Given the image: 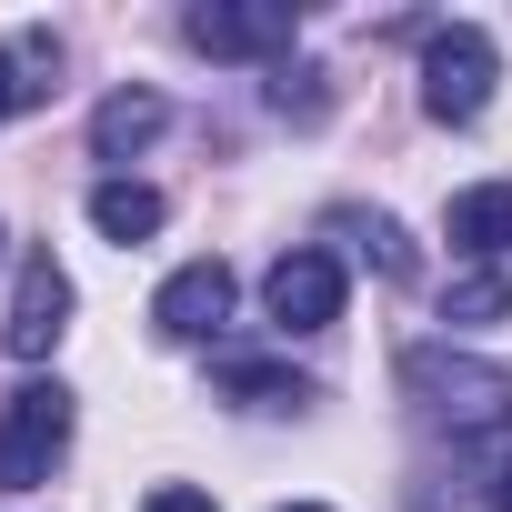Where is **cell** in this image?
<instances>
[{"label":"cell","mask_w":512,"mask_h":512,"mask_svg":"<svg viewBox=\"0 0 512 512\" xmlns=\"http://www.w3.org/2000/svg\"><path fill=\"white\" fill-rule=\"evenodd\" d=\"M402 392H412V412H422L432 432H452V442L512 432V372H502V362H472V352H452V342H412V352H402Z\"/></svg>","instance_id":"cell-1"},{"label":"cell","mask_w":512,"mask_h":512,"mask_svg":"<svg viewBox=\"0 0 512 512\" xmlns=\"http://www.w3.org/2000/svg\"><path fill=\"white\" fill-rule=\"evenodd\" d=\"M71 452V392L61 382H21L0 402V492H41Z\"/></svg>","instance_id":"cell-2"},{"label":"cell","mask_w":512,"mask_h":512,"mask_svg":"<svg viewBox=\"0 0 512 512\" xmlns=\"http://www.w3.org/2000/svg\"><path fill=\"white\" fill-rule=\"evenodd\" d=\"M492 71H502V51H492V31L482 21H452V31H432L422 41V111L432 121H482V101H492Z\"/></svg>","instance_id":"cell-3"},{"label":"cell","mask_w":512,"mask_h":512,"mask_svg":"<svg viewBox=\"0 0 512 512\" xmlns=\"http://www.w3.org/2000/svg\"><path fill=\"white\" fill-rule=\"evenodd\" d=\"M292 0H201V11H181V41L211 51V61H272L292 51Z\"/></svg>","instance_id":"cell-4"},{"label":"cell","mask_w":512,"mask_h":512,"mask_svg":"<svg viewBox=\"0 0 512 512\" xmlns=\"http://www.w3.org/2000/svg\"><path fill=\"white\" fill-rule=\"evenodd\" d=\"M262 312L282 322V332H332L342 322V262H332V251H282V262L262 272Z\"/></svg>","instance_id":"cell-5"},{"label":"cell","mask_w":512,"mask_h":512,"mask_svg":"<svg viewBox=\"0 0 512 512\" xmlns=\"http://www.w3.org/2000/svg\"><path fill=\"white\" fill-rule=\"evenodd\" d=\"M61 332H71V272L51 262V251H21V292H11L0 342H11V362H51Z\"/></svg>","instance_id":"cell-6"},{"label":"cell","mask_w":512,"mask_h":512,"mask_svg":"<svg viewBox=\"0 0 512 512\" xmlns=\"http://www.w3.org/2000/svg\"><path fill=\"white\" fill-rule=\"evenodd\" d=\"M151 322H161V342H211V332L231 322V272H221V262H181V272L151 292Z\"/></svg>","instance_id":"cell-7"},{"label":"cell","mask_w":512,"mask_h":512,"mask_svg":"<svg viewBox=\"0 0 512 512\" xmlns=\"http://www.w3.org/2000/svg\"><path fill=\"white\" fill-rule=\"evenodd\" d=\"M442 241L462 251V262H512V181H472V191H452Z\"/></svg>","instance_id":"cell-8"},{"label":"cell","mask_w":512,"mask_h":512,"mask_svg":"<svg viewBox=\"0 0 512 512\" xmlns=\"http://www.w3.org/2000/svg\"><path fill=\"white\" fill-rule=\"evenodd\" d=\"M161 121H171L161 91H111V101L91 111V151H101V161H141V151L161 141Z\"/></svg>","instance_id":"cell-9"},{"label":"cell","mask_w":512,"mask_h":512,"mask_svg":"<svg viewBox=\"0 0 512 512\" xmlns=\"http://www.w3.org/2000/svg\"><path fill=\"white\" fill-rule=\"evenodd\" d=\"M161 221H171V201H161L151 181H131V171H111V181L91 191V231H101V241H121V251H131V241H151Z\"/></svg>","instance_id":"cell-10"},{"label":"cell","mask_w":512,"mask_h":512,"mask_svg":"<svg viewBox=\"0 0 512 512\" xmlns=\"http://www.w3.org/2000/svg\"><path fill=\"white\" fill-rule=\"evenodd\" d=\"M211 382H221V402H241V412H302V402H312V382H302L292 362H221Z\"/></svg>","instance_id":"cell-11"},{"label":"cell","mask_w":512,"mask_h":512,"mask_svg":"<svg viewBox=\"0 0 512 512\" xmlns=\"http://www.w3.org/2000/svg\"><path fill=\"white\" fill-rule=\"evenodd\" d=\"M502 312H512V262H472L442 292V322H502Z\"/></svg>","instance_id":"cell-12"},{"label":"cell","mask_w":512,"mask_h":512,"mask_svg":"<svg viewBox=\"0 0 512 512\" xmlns=\"http://www.w3.org/2000/svg\"><path fill=\"white\" fill-rule=\"evenodd\" d=\"M342 231H362V251H372L382 272H412V251H402V231H392L382 211H372V221H362V211H342Z\"/></svg>","instance_id":"cell-13"},{"label":"cell","mask_w":512,"mask_h":512,"mask_svg":"<svg viewBox=\"0 0 512 512\" xmlns=\"http://www.w3.org/2000/svg\"><path fill=\"white\" fill-rule=\"evenodd\" d=\"M141 512H211V492H191V482H161Z\"/></svg>","instance_id":"cell-14"},{"label":"cell","mask_w":512,"mask_h":512,"mask_svg":"<svg viewBox=\"0 0 512 512\" xmlns=\"http://www.w3.org/2000/svg\"><path fill=\"white\" fill-rule=\"evenodd\" d=\"M21 101H31V81H21V61H11V51H0V121H11Z\"/></svg>","instance_id":"cell-15"},{"label":"cell","mask_w":512,"mask_h":512,"mask_svg":"<svg viewBox=\"0 0 512 512\" xmlns=\"http://www.w3.org/2000/svg\"><path fill=\"white\" fill-rule=\"evenodd\" d=\"M492 512H512V462H502V472H492Z\"/></svg>","instance_id":"cell-16"},{"label":"cell","mask_w":512,"mask_h":512,"mask_svg":"<svg viewBox=\"0 0 512 512\" xmlns=\"http://www.w3.org/2000/svg\"><path fill=\"white\" fill-rule=\"evenodd\" d=\"M282 512H332V502H282Z\"/></svg>","instance_id":"cell-17"}]
</instances>
